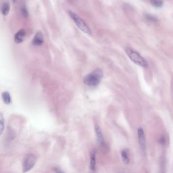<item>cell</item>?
Segmentation results:
<instances>
[{
  "instance_id": "9c48e42d",
  "label": "cell",
  "mask_w": 173,
  "mask_h": 173,
  "mask_svg": "<svg viewBox=\"0 0 173 173\" xmlns=\"http://www.w3.org/2000/svg\"><path fill=\"white\" fill-rule=\"evenodd\" d=\"M90 168L93 172L96 171V152L92 151L90 154Z\"/></svg>"
},
{
  "instance_id": "4fadbf2b",
  "label": "cell",
  "mask_w": 173,
  "mask_h": 173,
  "mask_svg": "<svg viewBox=\"0 0 173 173\" xmlns=\"http://www.w3.org/2000/svg\"><path fill=\"white\" fill-rule=\"evenodd\" d=\"M150 3L154 7L157 8L162 7L163 4L162 0H150Z\"/></svg>"
},
{
  "instance_id": "8fae6325",
  "label": "cell",
  "mask_w": 173,
  "mask_h": 173,
  "mask_svg": "<svg viewBox=\"0 0 173 173\" xmlns=\"http://www.w3.org/2000/svg\"><path fill=\"white\" fill-rule=\"evenodd\" d=\"M2 97L3 99V102L6 104H9L11 103V96L10 93L7 92H3L2 93Z\"/></svg>"
},
{
  "instance_id": "5b68a950",
  "label": "cell",
  "mask_w": 173,
  "mask_h": 173,
  "mask_svg": "<svg viewBox=\"0 0 173 173\" xmlns=\"http://www.w3.org/2000/svg\"><path fill=\"white\" fill-rule=\"evenodd\" d=\"M138 136L141 152L143 154H145L146 149L145 136L144 134V130L142 128H138Z\"/></svg>"
},
{
  "instance_id": "277c9868",
  "label": "cell",
  "mask_w": 173,
  "mask_h": 173,
  "mask_svg": "<svg viewBox=\"0 0 173 173\" xmlns=\"http://www.w3.org/2000/svg\"><path fill=\"white\" fill-rule=\"evenodd\" d=\"M36 162V157L33 154H29L26 156L22 163L23 172H26L31 170L35 166Z\"/></svg>"
},
{
  "instance_id": "5bb4252c",
  "label": "cell",
  "mask_w": 173,
  "mask_h": 173,
  "mask_svg": "<svg viewBox=\"0 0 173 173\" xmlns=\"http://www.w3.org/2000/svg\"><path fill=\"white\" fill-rule=\"evenodd\" d=\"M146 18L148 22H151L152 23L157 22V19L155 17L152 16L151 15L147 14L146 15Z\"/></svg>"
},
{
  "instance_id": "ba28073f",
  "label": "cell",
  "mask_w": 173,
  "mask_h": 173,
  "mask_svg": "<svg viewBox=\"0 0 173 173\" xmlns=\"http://www.w3.org/2000/svg\"><path fill=\"white\" fill-rule=\"evenodd\" d=\"M26 31L24 29H20L18 32L16 33L14 36L15 42L19 44L23 42L26 36Z\"/></svg>"
},
{
  "instance_id": "7c38bea8",
  "label": "cell",
  "mask_w": 173,
  "mask_h": 173,
  "mask_svg": "<svg viewBox=\"0 0 173 173\" xmlns=\"http://www.w3.org/2000/svg\"><path fill=\"white\" fill-rule=\"evenodd\" d=\"M10 9V6L8 3H5L2 6L1 12L3 15L6 16L8 14Z\"/></svg>"
},
{
  "instance_id": "ac0fdd59",
  "label": "cell",
  "mask_w": 173,
  "mask_h": 173,
  "mask_svg": "<svg viewBox=\"0 0 173 173\" xmlns=\"http://www.w3.org/2000/svg\"><path fill=\"white\" fill-rule=\"evenodd\" d=\"M54 170L57 173H62V172H63L61 169H59L58 167H55V168H54Z\"/></svg>"
},
{
  "instance_id": "6da1fadb",
  "label": "cell",
  "mask_w": 173,
  "mask_h": 173,
  "mask_svg": "<svg viewBox=\"0 0 173 173\" xmlns=\"http://www.w3.org/2000/svg\"><path fill=\"white\" fill-rule=\"evenodd\" d=\"M103 75V71L101 69H96L84 78L83 82L88 86H96L100 83Z\"/></svg>"
},
{
  "instance_id": "8992f818",
  "label": "cell",
  "mask_w": 173,
  "mask_h": 173,
  "mask_svg": "<svg viewBox=\"0 0 173 173\" xmlns=\"http://www.w3.org/2000/svg\"><path fill=\"white\" fill-rule=\"evenodd\" d=\"M95 131H96L97 142L99 143V144L102 147L105 148L106 147V144L105 140L104 138L103 135L102 134V131L100 130V128L99 127V125H96Z\"/></svg>"
},
{
  "instance_id": "d6986e66",
  "label": "cell",
  "mask_w": 173,
  "mask_h": 173,
  "mask_svg": "<svg viewBox=\"0 0 173 173\" xmlns=\"http://www.w3.org/2000/svg\"><path fill=\"white\" fill-rule=\"evenodd\" d=\"M13 1H15V0H13Z\"/></svg>"
},
{
  "instance_id": "e0dca14e",
  "label": "cell",
  "mask_w": 173,
  "mask_h": 173,
  "mask_svg": "<svg viewBox=\"0 0 173 173\" xmlns=\"http://www.w3.org/2000/svg\"><path fill=\"white\" fill-rule=\"evenodd\" d=\"M159 143L162 145H164L166 143V138L164 135H162L160 136L159 140Z\"/></svg>"
},
{
  "instance_id": "7a4b0ae2",
  "label": "cell",
  "mask_w": 173,
  "mask_h": 173,
  "mask_svg": "<svg viewBox=\"0 0 173 173\" xmlns=\"http://www.w3.org/2000/svg\"><path fill=\"white\" fill-rule=\"evenodd\" d=\"M125 52L131 61L135 63L136 64L145 68H146L148 66V64L147 61L143 58L137 51L129 47H127L125 48Z\"/></svg>"
},
{
  "instance_id": "30bf717a",
  "label": "cell",
  "mask_w": 173,
  "mask_h": 173,
  "mask_svg": "<svg viewBox=\"0 0 173 173\" xmlns=\"http://www.w3.org/2000/svg\"><path fill=\"white\" fill-rule=\"evenodd\" d=\"M121 155L122 160L125 164H128L130 163V157L128 154V151L127 149H124L121 152Z\"/></svg>"
},
{
  "instance_id": "3957f363",
  "label": "cell",
  "mask_w": 173,
  "mask_h": 173,
  "mask_svg": "<svg viewBox=\"0 0 173 173\" xmlns=\"http://www.w3.org/2000/svg\"><path fill=\"white\" fill-rule=\"evenodd\" d=\"M69 14L81 31L88 35L91 34V31L87 24L77 14L71 11H69Z\"/></svg>"
},
{
  "instance_id": "52a82bcc",
  "label": "cell",
  "mask_w": 173,
  "mask_h": 173,
  "mask_svg": "<svg viewBox=\"0 0 173 173\" xmlns=\"http://www.w3.org/2000/svg\"><path fill=\"white\" fill-rule=\"evenodd\" d=\"M44 43V37L41 32H38L36 33L33 40V44L35 46H41Z\"/></svg>"
},
{
  "instance_id": "9a60e30c",
  "label": "cell",
  "mask_w": 173,
  "mask_h": 173,
  "mask_svg": "<svg viewBox=\"0 0 173 173\" xmlns=\"http://www.w3.org/2000/svg\"><path fill=\"white\" fill-rule=\"evenodd\" d=\"M4 130V121L3 118H0V135H1Z\"/></svg>"
},
{
  "instance_id": "2e32d148",
  "label": "cell",
  "mask_w": 173,
  "mask_h": 173,
  "mask_svg": "<svg viewBox=\"0 0 173 173\" xmlns=\"http://www.w3.org/2000/svg\"><path fill=\"white\" fill-rule=\"evenodd\" d=\"M22 14L24 18H27L28 16V12L25 6H23L22 7Z\"/></svg>"
}]
</instances>
